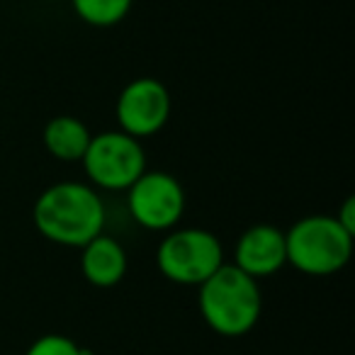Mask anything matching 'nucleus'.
<instances>
[{"mask_svg": "<svg viewBox=\"0 0 355 355\" xmlns=\"http://www.w3.org/2000/svg\"><path fill=\"white\" fill-rule=\"evenodd\" d=\"M35 227L46 241L80 248L103 234L105 207L100 195L83 183H56L35 202Z\"/></svg>", "mask_w": 355, "mask_h": 355, "instance_id": "nucleus-1", "label": "nucleus"}, {"mask_svg": "<svg viewBox=\"0 0 355 355\" xmlns=\"http://www.w3.org/2000/svg\"><path fill=\"white\" fill-rule=\"evenodd\" d=\"M200 287V314L219 336L236 338L258 324L263 297L258 280L239 270L236 266H219Z\"/></svg>", "mask_w": 355, "mask_h": 355, "instance_id": "nucleus-2", "label": "nucleus"}, {"mask_svg": "<svg viewBox=\"0 0 355 355\" xmlns=\"http://www.w3.org/2000/svg\"><path fill=\"white\" fill-rule=\"evenodd\" d=\"M287 263L304 275L324 277L338 272L353 253V234L331 214H309L285 232Z\"/></svg>", "mask_w": 355, "mask_h": 355, "instance_id": "nucleus-3", "label": "nucleus"}, {"mask_svg": "<svg viewBox=\"0 0 355 355\" xmlns=\"http://www.w3.org/2000/svg\"><path fill=\"white\" fill-rule=\"evenodd\" d=\"M161 275L178 285H202L219 266H224V248L207 229H175L156 251Z\"/></svg>", "mask_w": 355, "mask_h": 355, "instance_id": "nucleus-4", "label": "nucleus"}, {"mask_svg": "<svg viewBox=\"0 0 355 355\" xmlns=\"http://www.w3.org/2000/svg\"><path fill=\"white\" fill-rule=\"evenodd\" d=\"M80 161L90 183L105 190H127L146 171V151L141 141L119 129L90 137Z\"/></svg>", "mask_w": 355, "mask_h": 355, "instance_id": "nucleus-5", "label": "nucleus"}, {"mask_svg": "<svg viewBox=\"0 0 355 355\" xmlns=\"http://www.w3.org/2000/svg\"><path fill=\"white\" fill-rule=\"evenodd\" d=\"M129 214L134 222L151 232L175 227L185 212V190L178 178L161 171H144L129 185Z\"/></svg>", "mask_w": 355, "mask_h": 355, "instance_id": "nucleus-6", "label": "nucleus"}, {"mask_svg": "<svg viewBox=\"0 0 355 355\" xmlns=\"http://www.w3.org/2000/svg\"><path fill=\"white\" fill-rule=\"evenodd\" d=\"M114 117H117L119 132L134 139L161 132L171 117L168 88L156 78H134L119 93Z\"/></svg>", "mask_w": 355, "mask_h": 355, "instance_id": "nucleus-7", "label": "nucleus"}, {"mask_svg": "<svg viewBox=\"0 0 355 355\" xmlns=\"http://www.w3.org/2000/svg\"><path fill=\"white\" fill-rule=\"evenodd\" d=\"M287 263L285 232L270 224H256L246 229L234 248V266L253 280L275 275Z\"/></svg>", "mask_w": 355, "mask_h": 355, "instance_id": "nucleus-8", "label": "nucleus"}, {"mask_svg": "<svg viewBox=\"0 0 355 355\" xmlns=\"http://www.w3.org/2000/svg\"><path fill=\"white\" fill-rule=\"evenodd\" d=\"M80 270L90 285L114 287L127 275V251L117 239L98 234L85 246H80Z\"/></svg>", "mask_w": 355, "mask_h": 355, "instance_id": "nucleus-9", "label": "nucleus"}, {"mask_svg": "<svg viewBox=\"0 0 355 355\" xmlns=\"http://www.w3.org/2000/svg\"><path fill=\"white\" fill-rule=\"evenodd\" d=\"M90 129L80 122L78 117H71V114H59V117H51L44 127V148L56 158V161L73 163L80 161L90 144Z\"/></svg>", "mask_w": 355, "mask_h": 355, "instance_id": "nucleus-10", "label": "nucleus"}, {"mask_svg": "<svg viewBox=\"0 0 355 355\" xmlns=\"http://www.w3.org/2000/svg\"><path fill=\"white\" fill-rule=\"evenodd\" d=\"M76 15L93 27H114L129 15L132 0H71Z\"/></svg>", "mask_w": 355, "mask_h": 355, "instance_id": "nucleus-11", "label": "nucleus"}, {"mask_svg": "<svg viewBox=\"0 0 355 355\" xmlns=\"http://www.w3.org/2000/svg\"><path fill=\"white\" fill-rule=\"evenodd\" d=\"M25 355H85V350H80L69 336L46 334V336H42V338H37L35 343L27 348Z\"/></svg>", "mask_w": 355, "mask_h": 355, "instance_id": "nucleus-12", "label": "nucleus"}, {"mask_svg": "<svg viewBox=\"0 0 355 355\" xmlns=\"http://www.w3.org/2000/svg\"><path fill=\"white\" fill-rule=\"evenodd\" d=\"M336 219H338V224L345 229V232L355 234V200L348 198L343 202V207H340V212L336 214Z\"/></svg>", "mask_w": 355, "mask_h": 355, "instance_id": "nucleus-13", "label": "nucleus"}]
</instances>
